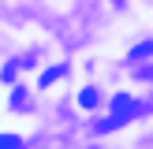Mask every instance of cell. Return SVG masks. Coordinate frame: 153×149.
Here are the masks:
<instances>
[{"label":"cell","mask_w":153,"mask_h":149,"mask_svg":"<svg viewBox=\"0 0 153 149\" xmlns=\"http://www.w3.org/2000/svg\"><path fill=\"white\" fill-rule=\"evenodd\" d=\"M112 112H116L112 119H120V123H123V119L134 116V101H131V97H116V101H112Z\"/></svg>","instance_id":"6da1fadb"},{"label":"cell","mask_w":153,"mask_h":149,"mask_svg":"<svg viewBox=\"0 0 153 149\" xmlns=\"http://www.w3.org/2000/svg\"><path fill=\"white\" fill-rule=\"evenodd\" d=\"M97 101H101V93H97V89L94 86H90V89H82V93H79V104H82V108H97Z\"/></svg>","instance_id":"7a4b0ae2"},{"label":"cell","mask_w":153,"mask_h":149,"mask_svg":"<svg viewBox=\"0 0 153 149\" xmlns=\"http://www.w3.org/2000/svg\"><path fill=\"white\" fill-rule=\"evenodd\" d=\"M0 149H22V138L19 134H0Z\"/></svg>","instance_id":"3957f363"},{"label":"cell","mask_w":153,"mask_h":149,"mask_svg":"<svg viewBox=\"0 0 153 149\" xmlns=\"http://www.w3.org/2000/svg\"><path fill=\"white\" fill-rule=\"evenodd\" d=\"M60 74H67V71H64V67H49V71H45V74H41V86H52V82H56V78H60Z\"/></svg>","instance_id":"277c9868"},{"label":"cell","mask_w":153,"mask_h":149,"mask_svg":"<svg viewBox=\"0 0 153 149\" xmlns=\"http://www.w3.org/2000/svg\"><path fill=\"white\" fill-rule=\"evenodd\" d=\"M146 52H153V41H149V45H138V49L131 52V60H142V56H146Z\"/></svg>","instance_id":"5b68a950"}]
</instances>
